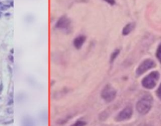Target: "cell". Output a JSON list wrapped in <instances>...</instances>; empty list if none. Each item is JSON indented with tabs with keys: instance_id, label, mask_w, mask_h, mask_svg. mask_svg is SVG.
Returning a JSON list of instances; mask_svg holds the SVG:
<instances>
[{
	"instance_id": "30bf717a",
	"label": "cell",
	"mask_w": 161,
	"mask_h": 126,
	"mask_svg": "<svg viewBox=\"0 0 161 126\" xmlns=\"http://www.w3.org/2000/svg\"><path fill=\"white\" fill-rule=\"evenodd\" d=\"M120 49H116L111 53V54L110 56V63H113V62L115 61V60L117 59L118 56L120 54Z\"/></svg>"
},
{
	"instance_id": "3957f363",
	"label": "cell",
	"mask_w": 161,
	"mask_h": 126,
	"mask_svg": "<svg viewBox=\"0 0 161 126\" xmlns=\"http://www.w3.org/2000/svg\"><path fill=\"white\" fill-rule=\"evenodd\" d=\"M101 96L106 102H111L116 98L117 91L110 84H108L102 89Z\"/></svg>"
},
{
	"instance_id": "d6986e66",
	"label": "cell",
	"mask_w": 161,
	"mask_h": 126,
	"mask_svg": "<svg viewBox=\"0 0 161 126\" xmlns=\"http://www.w3.org/2000/svg\"><path fill=\"white\" fill-rule=\"evenodd\" d=\"M3 89V83H1V84H0V94L2 93Z\"/></svg>"
},
{
	"instance_id": "7a4b0ae2",
	"label": "cell",
	"mask_w": 161,
	"mask_h": 126,
	"mask_svg": "<svg viewBox=\"0 0 161 126\" xmlns=\"http://www.w3.org/2000/svg\"><path fill=\"white\" fill-rule=\"evenodd\" d=\"M159 78L160 74L159 72L156 71L151 72L142 80V86L146 89H153L157 85Z\"/></svg>"
},
{
	"instance_id": "2e32d148",
	"label": "cell",
	"mask_w": 161,
	"mask_h": 126,
	"mask_svg": "<svg viewBox=\"0 0 161 126\" xmlns=\"http://www.w3.org/2000/svg\"><path fill=\"white\" fill-rule=\"evenodd\" d=\"M104 1L111 6H113L116 4V0H104Z\"/></svg>"
},
{
	"instance_id": "9a60e30c",
	"label": "cell",
	"mask_w": 161,
	"mask_h": 126,
	"mask_svg": "<svg viewBox=\"0 0 161 126\" xmlns=\"http://www.w3.org/2000/svg\"><path fill=\"white\" fill-rule=\"evenodd\" d=\"M13 104V93H11V95H10V98L8 100V105H11Z\"/></svg>"
},
{
	"instance_id": "8fae6325",
	"label": "cell",
	"mask_w": 161,
	"mask_h": 126,
	"mask_svg": "<svg viewBox=\"0 0 161 126\" xmlns=\"http://www.w3.org/2000/svg\"><path fill=\"white\" fill-rule=\"evenodd\" d=\"M156 57L160 62L161 63V44L158 46L156 52Z\"/></svg>"
},
{
	"instance_id": "7402d4cb",
	"label": "cell",
	"mask_w": 161,
	"mask_h": 126,
	"mask_svg": "<svg viewBox=\"0 0 161 126\" xmlns=\"http://www.w3.org/2000/svg\"><path fill=\"white\" fill-rule=\"evenodd\" d=\"M11 54H13V49L11 50Z\"/></svg>"
},
{
	"instance_id": "ba28073f",
	"label": "cell",
	"mask_w": 161,
	"mask_h": 126,
	"mask_svg": "<svg viewBox=\"0 0 161 126\" xmlns=\"http://www.w3.org/2000/svg\"><path fill=\"white\" fill-rule=\"evenodd\" d=\"M135 27V23L131 22L126 24L122 30V35H125V36L128 35V34H130V32H132L133 30L134 29Z\"/></svg>"
},
{
	"instance_id": "4fadbf2b",
	"label": "cell",
	"mask_w": 161,
	"mask_h": 126,
	"mask_svg": "<svg viewBox=\"0 0 161 126\" xmlns=\"http://www.w3.org/2000/svg\"><path fill=\"white\" fill-rule=\"evenodd\" d=\"M86 123L84 121H82V120H78L76 122H75L74 124L71 125V126H85Z\"/></svg>"
},
{
	"instance_id": "603a6c76",
	"label": "cell",
	"mask_w": 161,
	"mask_h": 126,
	"mask_svg": "<svg viewBox=\"0 0 161 126\" xmlns=\"http://www.w3.org/2000/svg\"><path fill=\"white\" fill-rule=\"evenodd\" d=\"M150 126V125H148V124H145V125H144V126Z\"/></svg>"
},
{
	"instance_id": "52a82bcc",
	"label": "cell",
	"mask_w": 161,
	"mask_h": 126,
	"mask_svg": "<svg viewBox=\"0 0 161 126\" xmlns=\"http://www.w3.org/2000/svg\"><path fill=\"white\" fill-rule=\"evenodd\" d=\"M86 37L84 35H79L76 37L73 41V44L74 46L77 49H80L82 47V45L86 41Z\"/></svg>"
},
{
	"instance_id": "5bb4252c",
	"label": "cell",
	"mask_w": 161,
	"mask_h": 126,
	"mask_svg": "<svg viewBox=\"0 0 161 126\" xmlns=\"http://www.w3.org/2000/svg\"><path fill=\"white\" fill-rule=\"evenodd\" d=\"M156 95L158 97V98L161 101V83L160 84L159 88H157L156 91Z\"/></svg>"
},
{
	"instance_id": "5b68a950",
	"label": "cell",
	"mask_w": 161,
	"mask_h": 126,
	"mask_svg": "<svg viewBox=\"0 0 161 126\" xmlns=\"http://www.w3.org/2000/svg\"><path fill=\"white\" fill-rule=\"evenodd\" d=\"M133 113L132 107L131 106H126L116 115L115 120L117 122L125 121L131 119Z\"/></svg>"
},
{
	"instance_id": "7c38bea8",
	"label": "cell",
	"mask_w": 161,
	"mask_h": 126,
	"mask_svg": "<svg viewBox=\"0 0 161 126\" xmlns=\"http://www.w3.org/2000/svg\"><path fill=\"white\" fill-rule=\"evenodd\" d=\"M11 7L10 5H5L3 3L0 2V11H5V10H8Z\"/></svg>"
},
{
	"instance_id": "ac0fdd59",
	"label": "cell",
	"mask_w": 161,
	"mask_h": 126,
	"mask_svg": "<svg viewBox=\"0 0 161 126\" xmlns=\"http://www.w3.org/2000/svg\"><path fill=\"white\" fill-rule=\"evenodd\" d=\"M8 59H9V61H10L11 63H13V62H14V57H13L12 55H9V56H8Z\"/></svg>"
},
{
	"instance_id": "e0dca14e",
	"label": "cell",
	"mask_w": 161,
	"mask_h": 126,
	"mask_svg": "<svg viewBox=\"0 0 161 126\" xmlns=\"http://www.w3.org/2000/svg\"><path fill=\"white\" fill-rule=\"evenodd\" d=\"M7 111V112H8V113H9V114H13V112H14V110H13V108H8Z\"/></svg>"
},
{
	"instance_id": "9c48e42d",
	"label": "cell",
	"mask_w": 161,
	"mask_h": 126,
	"mask_svg": "<svg viewBox=\"0 0 161 126\" xmlns=\"http://www.w3.org/2000/svg\"><path fill=\"white\" fill-rule=\"evenodd\" d=\"M22 126H35V124L33 119L30 117H24L22 122Z\"/></svg>"
},
{
	"instance_id": "ffe728a7",
	"label": "cell",
	"mask_w": 161,
	"mask_h": 126,
	"mask_svg": "<svg viewBox=\"0 0 161 126\" xmlns=\"http://www.w3.org/2000/svg\"><path fill=\"white\" fill-rule=\"evenodd\" d=\"M8 69H9V71H10V74H12V69H11V67L10 66H8Z\"/></svg>"
},
{
	"instance_id": "44dd1931",
	"label": "cell",
	"mask_w": 161,
	"mask_h": 126,
	"mask_svg": "<svg viewBox=\"0 0 161 126\" xmlns=\"http://www.w3.org/2000/svg\"><path fill=\"white\" fill-rule=\"evenodd\" d=\"M1 15H2V13H1V11H0V18H1Z\"/></svg>"
},
{
	"instance_id": "8992f818",
	"label": "cell",
	"mask_w": 161,
	"mask_h": 126,
	"mask_svg": "<svg viewBox=\"0 0 161 126\" xmlns=\"http://www.w3.org/2000/svg\"><path fill=\"white\" fill-rule=\"evenodd\" d=\"M71 23V20L69 18L62 16L56 22L55 27L59 29H67L69 27Z\"/></svg>"
},
{
	"instance_id": "277c9868",
	"label": "cell",
	"mask_w": 161,
	"mask_h": 126,
	"mask_svg": "<svg viewBox=\"0 0 161 126\" xmlns=\"http://www.w3.org/2000/svg\"><path fill=\"white\" fill-rule=\"evenodd\" d=\"M155 66H156L155 62L152 59H145V61H143L138 66L137 69L136 70V74L137 76H140L144 73H145V72H147V71L150 70L153 67H155Z\"/></svg>"
},
{
	"instance_id": "6da1fadb",
	"label": "cell",
	"mask_w": 161,
	"mask_h": 126,
	"mask_svg": "<svg viewBox=\"0 0 161 126\" xmlns=\"http://www.w3.org/2000/svg\"><path fill=\"white\" fill-rule=\"evenodd\" d=\"M153 99L150 95H145L136 104L137 111L141 115H146L150 112L152 107Z\"/></svg>"
}]
</instances>
